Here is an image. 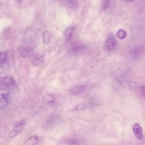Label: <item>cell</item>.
Segmentation results:
<instances>
[{
  "label": "cell",
  "instance_id": "30bf717a",
  "mask_svg": "<svg viewBox=\"0 0 145 145\" xmlns=\"http://www.w3.org/2000/svg\"><path fill=\"white\" fill-rule=\"evenodd\" d=\"M132 84L134 85V86H132V87H134V88L137 89L143 95H145V88L144 85L140 83H134V84L132 83Z\"/></svg>",
  "mask_w": 145,
  "mask_h": 145
},
{
  "label": "cell",
  "instance_id": "d4e9b609",
  "mask_svg": "<svg viewBox=\"0 0 145 145\" xmlns=\"http://www.w3.org/2000/svg\"><path fill=\"white\" fill-rule=\"evenodd\" d=\"M50 0L51 2H54V1H56V0Z\"/></svg>",
  "mask_w": 145,
  "mask_h": 145
},
{
  "label": "cell",
  "instance_id": "83f0119b",
  "mask_svg": "<svg viewBox=\"0 0 145 145\" xmlns=\"http://www.w3.org/2000/svg\"></svg>",
  "mask_w": 145,
  "mask_h": 145
},
{
  "label": "cell",
  "instance_id": "ba28073f",
  "mask_svg": "<svg viewBox=\"0 0 145 145\" xmlns=\"http://www.w3.org/2000/svg\"><path fill=\"white\" fill-rule=\"evenodd\" d=\"M38 139L37 137L33 136L28 138L25 142L24 145H36L38 142Z\"/></svg>",
  "mask_w": 145,
  "mask_h": 145
},
{
  "label": "cell",
  "instance_id": "4fadbf2b",
  "mask_svg": "<svg viewBox=\"0 0 145 145\" xmlns=\"http://www.w3.org/2000/svg\"><path fill=\"white\" fill-rule=\"evenodd\" d=\"M8 100L6 96H1L0 97V109L6 107L8 104Z\"/></svg>",
  "mask_w": 145,
  "mask_h": 145
},
{
  "label": "cell",
  "instance_id": "7a4b0ae2",
  "mask_svg": "<svg viewBox=\"0 0 145 145\" xmlns=\"http://www.w3.org/2000/svg\"><path fill=\"white\" fill-rule=\"evenodd\" d=\"M88 89L87 85H84L80 86H75L71 88L70 90L71 93L76 95L81 94L85 91Z\"/></svg>",
  "mask_w": 145,
  "mask_h": 145
},
{
  "label": "cell",
  "instance_id": "9c48e42d",
  "mask_svg": "<svg viewBox=\"0 0 145 145\" xmlns=\"http://www.w3.org/2000/svg\"><path fill=\"white\" fill-rule=\"evenodd\" d=\"M43 40L44 43L46 45L49 44L50 43L51 36L49 31H44L43 34Z\"/></svg>",
  "mask_w": 145,
  "mask_h": 145
},
{
  "label": "cell",
  "instance_id": "6da1fadb",
  "mask_svg": "<svg viewBox=\"0 0 145 145\" xmlns=\"http://www.w3.org/2000/svg\"><path fill=\"white\" fill-rule=\"evenodd\" d=\"M117 46V41L114 35L109 34L107 38L105 43V49L108 52L113 51L116 49Z\"/></svg>",
  "mask_w": 145,
  "mask_h": 145
},
{
  "label": "cell",
  "instance_id": "e0dca14e",
  "mask_svg": "<svg viewBox=\"0 0 145 145\" xmlns=\"http://www.w3.org/2000/svg\"><path fill=\"white\" fill-rule=\"evenodd\" d=\"M86 48V46H84L81 45L75 46L72 48L71 51L73 53H76L84 50Z\"/></svg>",
  "mask_w": 145,
  "mask_h": 145
},
{
  "label": "cell",
  "instance_id": "603a6c76",
  "mask_svg": "<svg viewBox=\"0 0 145 145\" xmlns=\"http://www.w3.org/2000/svg\"><path fill=\"white\" fill-rule=\"evenodd\" d=\"M5 71V68L2 66H0V74L2 73Z\"/></svg>",
  "mask_w": 145,
  "mask_h": 145
},
{
  "label": "cell",
  "instance_id": "5bb4252c",
  "mask_svg": "<svg viewBox=\"0 0 145 145\" xmlns=\"http://www.w3.org/2000/svg\"><path fill=\"white\" fill-rule=\"evenodd\" d=\"M13 127H14V130L16 131L18 134L20 132L21 129L22 127L23 126L22 125L20 122H16L13 123Z\"/></svg>",
  "mask_w": 145,
  "mask_h": 145
},
{
  "label": "cell",
  "instance_id": "4316f807",
  "mask_svg": "<svg viewBox=\"0 0 145 145\" xmlns=\"http://www.w3.org/2000/svg\"><path fill=\"white\" fill-rule=\"evenodd\" d=\"M1 84H0V87L1 86Z\"/></svg>",
  "mask_w": 145,
  "mask_h": 145
},
{
  "label": "cell",
  "instance_id": "8fae6325",
  "mask_svg": "<svg viewBox=\"0 0 145 145\" xmlns=\"http://www.w3.org/2000/svg\"><path fill=\"white\" fill-rule=\"evenodd\" d=\"M127 33L123 29H120L116 33V35L119 39H123L125 38L126 37Z\"/></svg>",
  "mask_w": 145,
  "mask_h": 145
},
{
  "label": "cell",
  "instance_id": "484cf974",
  "mask_svg": "<svg viewBox=\"0 0 145 145\" xmlns=\"http://www.w3.org/2000/svg\"><path fill=\"white\" fill-rule=\"evenodd\" d=\"M17 0L18 1V2H21V0Z\"/></svg>",
  "mask_w": 145,
  "mask_h": 145
},
{
  "label": "cell",
  "instance_id": "cb8c5ba5",
  "mask_svg": "<svg viewBox=\"0 0 145 145\" xmlns=\"http://www.w3.org/2000/svg\"><path fill=\"white\" fill-rule=\"evenodd\" d=\"M126 2H131L134 0H124Z\"/></svg>",
  "mask_w": 145,
  "mask_h": 145
},
{
  "label": "cell",
  "instance_id": "277c9868",
  "mask_svg": "<svg viewBox=\"0 0 145 145\" xmlns=\"http://www.w3.org/2000/svg\"><path fill=\"white\" fill-rule=\"evenodd\" d=\"M2 82L5 86L7 87L12 86L15 83L14 80L13 78L9 76L3 78Z\"/></svg>",
  "mask_w": 145,
  "mask_h": 145
},
{
  "label": "cell",
  "instance_id": "52a82bcc",
  "mask_svg": "<svg viewBox=\"0 0 145 145\" xmlns=\"http://www.w3.org/2000/svg\"><path fill=\"white\" fill-rule=\"evenodd\" d=\"M79 142L76 140H67L61 141L58 143L57 145H77L79 144Z\"/></svg>",
  "mask_w": 145,
  "mask_h": 145
},
{
  "label": "cell",
  "instance_id": "d6986e66",
  "mask_svg": "<svg viewBox=\"0 0 145 145\" xmlns=\"http://www.w3.org/2000/svg\"><path fill=\"white\" fill-rule=\"evenodd\" d=\"M85 107L84 104L83 103H82L72 108L71 110L72 111H76L82 109H84Z\"/></svg>",
  "mask_w": 145,
  "mask_h": 145
},
{
  "label": "cell",
  "instance_id": "9a60e30c",
  "mask_svg": "<svg viewBox=\"0 0 145 145\" xmlns=\"http://www.w3.org/2000/svg\"><path fill=\"white\" fill-rule=\"evenodd\" d=\"M34 54L32 51H28L23 52L21 54V56L23 58H27L32 56Z\"/></svg>",
  "mask_w": 145,
  "mask_h": 145
},
{
  "label": "cell",
  "instance_id": "ac0fdd59",
  "mask_svg": "<svg viewBox=\"0 0 145 145\" xmlns=\"http://www.w3.org/2000/svg\"><path fill=\"white\" fill-rule=\"evenodd\" d=\"M7 56V54L6 52L0 53V64H3L5 61Z\"/></svg>",
  "mask_w": 145,
  "mask_h": 145
},
{
  "label": "cell",
  "instance_id": "3957f363",
  "mask_svg": "<svg viewBox=\"0 0 145 145\" xmlns=\"http://www.w3.org/2000/svg\"><path fill=\"white\" fill-rule=\"evenodd\" d=\"M133 129L136 137L138 139H142L143 137L142 129L140 125L138 124H135L133 127Z\"/></svg>",
  "mask_w": 145,
  "mask_h": 145
},
{
  "label": "cell",
  "instance_id": "7402d4cb",
  "mask_svg": "<svg viewBox=\"0 0 145 145\" xmlns=\"http://www.w3.org/2000/svg\"><path fill=\"white\" fill-rule=\"evenodd\" d=\"M18 134V133L16 132V131L13 130V131H12L10 133L9 136L11 137H13L16 136V135Z\"/></svg>",
  "mask_w": 145,
  "mask_h": 145
},
{
  "label": "cell",
  "instance_id": "7c38bea8",
  "mask_svg": "<svg viewBox=\"0 0 145 145\" xmlns=\"http://www.w3.org/2000/svg\"><path fill=\"white\" fill-rule=\"evenodd\" d=\"M141 51L140 48L137 47L135 48L131 51V54L133 57L135 58H137L140 55Z\"/></svg>",
  "mask_w": 145,
  "mask_h": 145
},
{
  "label": "cell",
  "instance_id": "44dd1931",
  "mask_svg": "<svg viewBox=\"0 0 145 145\" xmlns=\"http://www.w3.org/2000/svg\"><path fill=\"white\" fill-rule=\"evenodd\" d=\"M110 0H106L105 4L103 7V10L105 11L107 9L108 6L109 5Z\"/></svg>",
  "mask_w": 145,
  "mask_h": 145
},
{
  "label": "cell",
  "instance_id": "ffe728a7",
  "mask_svg": "<svg viewBox=\"0 0 145 145\" xmlns=\"http://www.w3.org/2000/svg\"><path fill=\"white\" fill-rule=\"evenodd\" d=\"M9 92L7 90L0 89V95L1 96H7L9 94Z\"/></svg>",
  "mask_w": 145,
  "mask_h": 145
},
{
  "label": "cell",
  "instance_id": "5b68a950",
  "mask_svg": "<svg viewBox=\"0 0 145 145\" xmlns=\"http://www.w3.org/2000/svg\"><path fill=\"white\" fill-rule=\"evenodd\" d=\"M76 26V25H74L67 30L65 34L66 41H69L71 39L73 31L75 29Z\"/></svg>",
  "mask_w": 145,
  "mask_h": 145
},
{
  "label": "cell",
  "instance_id": "8992f818",
  "mask_svg": "<svg viewBox=\"0 0 145 145\" xmlns=\"http://www.w3.org/2000/svg\"><path fill=\"white\" fill-rule=\"evenodd\" d=\"M43 102L46 104H53L54 102V98L51 95L47 94L45 95L43 99Z\"/></svg>",
  "mask_w": 145,
  "mask_h": 145
},
{
  "label": "cell",
  "instance_id": "2e32d148",
  "mask_svg": "<svg viewBox=\"0 0 145 145\" xmlns=\"http://www.w3.org/2000/svg\"><path fill=\"white\" fill-rule=\"evenodd\" d=\"M44 56L42 55L37 59L31 62V64L33 65H37L42 63L44 61Z\"/></svg>",
  "mask_w": 145,
  "mask_h": 145
}]
</instances>
